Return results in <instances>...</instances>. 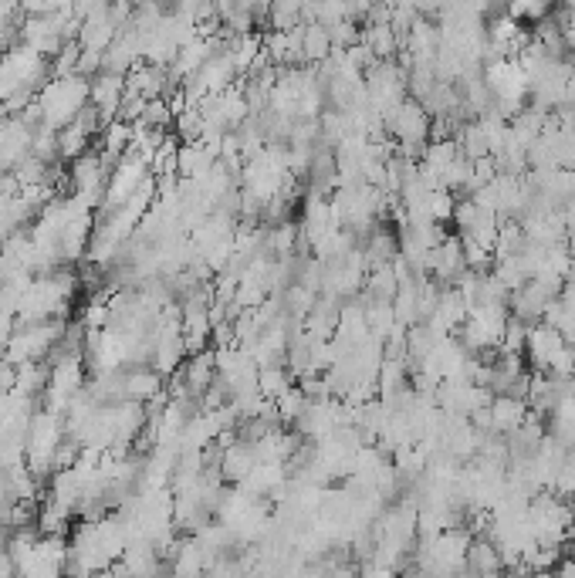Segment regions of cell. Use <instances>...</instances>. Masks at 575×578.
Instances as JSON below:
<instances>
[{"label":"cell","mask_w":575,"mask_h":578,"mask_svg":"<svg viewBox=\"0 0 575 578\" xmlns=\"http://www.w3.org/2000/svg\"><path fill=\"white\" fill-rule=\"evenodd\" d=\"M92 105V78L78 75H51L48 85L41 88V95L34 99V112L38 122L51 132H65L82 119V112Z\"/></svg>","instance_id":"cell-1"},{"label":"cell","mask_w":575,"mask_h":578,"mask_svg":"<svg viewBox=\"0 0 575 578\" xmlns=\"http://www.w3.org/2000/svg\"><path fill=\"white\" fill-rule=\"evenodd\" d=\"M65 416L51 413V409H38L28 430V450H24V464L34 470V477H55L58 470V453L65 447Z\"/></svg>","instance_id":"cell-2"},{"label":"cell","mask_w":575,"mask_h":578,"mask_svg":"<svg viewBox=\"0 0 575 578\" xmlns=\"http://www.w3.org/2000/svg\"><path fill=\"white\" fill-rule=\"evenodd\" d=\"M467 271V264H464V244H460V237H444L437 247L430 251L427 257V278H433L440 284V288H450L460 274Z\"/></svg>","instance_id":"cell-3"},{"label":"cell","mask_w":575,"mask_h":578,"mask_svg":"<svg viewBox=\"0 0 575 578\" xmlns=\"http://www.w3.org/2000/svg\"><path fill=\"white\" fill-rule=\"evenodd\" d=\"M565 335L562 332H555V328H548V325H528V342H525V359L532 362V372H545L552 369V362L559 359L562 349H565Z\"/></svg>","instance_id":"cell-4"},{"label":"cell","mask_w":575,"mask_h":578,"mask_svg":"<svg viewBox=\"0 0 575 578\" xmlns=\"http://www.w3.org/2000/svg\"><path fill=\"white\" fill-rule=\"evenodd\" d=\"M122 102H126V78L109 75V71H102V75L92 78V109L99 112V119L105 122V126L119 119Z\"/></svg>","instance_id":"cell-5"},{"label":"cell","mask_w":575,"mask_h":578,"mask_svg":"<svg viewBox=\"0 0 575 578\" xmlns=\"http://www.w3.org/2000/svg\"><path fill=\"white\" fill-rule=\"evenodd\" d=\"M532 416L525 399H515V396H494V403L488 406V420H491V433L494 437H515L521 430V423Z\"/></svg>","instance_id":"cell-6"},{"label":"cell","mask_w":575,"mask_h":578,"mask_svg":"<svg viewBox=\"0 0 575 578\" xmlns=\"http://www.w3.org/2000/svg\"><path fill=\"white\" fill-rule=\"evenodd\" d=\"M552 295L542 288V284H535V281H528L525 288L515 291L508 301V311H511V318H518V322H525V325H538L545 318V308L552 305Z\"/></svg>","instance_id":"cell-7"},{"label":"cell","mask_w":575,"mask_h":578,"mask_svg":"<svg viewBox=\"0 0 575 578\" xmlns=\"http://www.w3.org/2000/svg\"><path fill=\"white\" fill-rule=\"evenodd\" d=\"M467 572H474L477 578H498L504 572L501 551L494 548V541L488 535L474 538L471 548H467Z\"/></svg>","instance_id":"cell-8"},{"label":"cell","mask_w":575,"mask_h":578,"mask_svg":"<svg viewBox=\"0 0 575 578\" xmlns=\"http://www.w3.org/2000/svg\"><path fill=\"white\" fill-rule=\"evenodd\" d=\"M359 578H400V572H393V568H386L379 562H362Z\"/></svg>","instance_id":"cell-9"}]
</instances>
